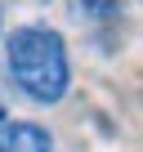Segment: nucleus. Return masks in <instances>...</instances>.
<instances>
[{"label": "nucleus", "mask_w": 143, "mask_h": 152, "mask_svg": "<svg viewBox=\"0 0 143 152\" xmlns=\"http://www.w3.org/2000/svg\"><path fill=\"white\" fill-rule=\"evenodd\" d=\"M81 9H85V18L107 23V18H116V14H121V0H81Z\"/></svg>", "instance_id": "obj_3"}, {"label": "nucleus", "mask_w": 143, "mask_h": 152, "mask_svg": "<svg viewBox=\"0 0 143 152\" xmlns=\"http://www.w3.org/2000/svg\"><path fill=\"white\" fill-rule=\"evenodd\" d=\"M5 58H9V76L14 85L36 99V103H58L72 85V63H67V45L54 27L27 23L14 27L5 40Z\"/></svg>", "instance_id": "obj_1"}, {"label": "nucleus", "mask_w": 143, "mask_h": 152, "mask_svg": "<svg viewBox=\"0 0 143 152\" xmlns=\"http://www.w3.org/2000/svg\"><path fill=\"white\" fill-rule=\"evenodd\" d=\"M0 121H9V116H5V107H0Z\"/></svg>", "instance_id": "obj_4"}, {"label": "nucleus", "mask_w": 143, "mask_h": 152, "mask_svg": "<svg viewBox=\"0 0 143 152\" xmlns=\"http://www.w3.org/2000/svg\"><path fill=\"white\" fill-rule=\"evenodd\" d=\"M0 152H54V134L36 121H0Z\"/></svg>", "instance_id": "obj_2"}]
</instances>
